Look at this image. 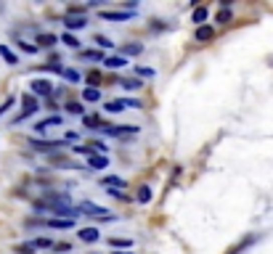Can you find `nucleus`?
<instances>
[{
	"label": "nucleus",
	"instance_id": "6ab92c4d",
	"mask_svg": "<svg viewBox=\"0 0 273 254\" xmlns=\"http://www.w3.org/2000/svg\"><path fill=\"white\" fill-rule=\"evenodd\" d=\"M37 43H40L43 48H51V45L59 43V37H56V35H37Z\"/></svg>",
	"mask_w": 273,
	"mask_h": 254
},
{
	"label": "nucleus",
	"instance_id": "4468645a",
	"mask_svg": "<svg viewBox=\"0 0 273 254\" xmlns=\"http://www.w3.org/2000/svg\"><path fill=\"white\" fill-rule=\"evenodd\" d=\"M45 225L48 228H72L74 220H64V217H51V220H45Z\"/></svg>",
	"mask_w": 273,
	"mask_h": 254
},
{
	"label": "nucleus",
	"instance_id": "f257e3e1",
	"mask_svg": "<svg viewBox=\"0 0 273 254\" xmlns=\"http://www.w3.org/2000/svg\"><path fill=\"white\" fill-rule=\"evenodd\" d=\"M77 212L80 214H90V217H109L111 220V214H109L106 206H98V204H93V201H80Z\"/></svg>",
	"mask_w": 273,
	"mask_h": 254
},
{
	"label": "nucleus",
	"instance_id": "4c0bfd02",
	"mask_svg": "<svg viewBox=\"0 0 273 254\" xmlns=\"http://www.w3.org/2000/svg\"><path fill=\"white\" fill-rule=\"evenodd\" d=\"M117 254H130V251H117Z\"/></svg>",
	"mask_w": 273,
	"mask_h": 254
},
{
	"label": "nucleus",
	"instance_id": "6e6552de",
	"mask_svg": "<svg viewBox=\"0 0 273 254\" xmlns=\"http://www.w3.org/2000/svg\"><path fill=\"white\" fill-rule=\"evenodd\" d=\"M80 241H85V243H96L98 238H101V233L96 230V228H80Z\"/></svg>",
	"mask_w": 273,
	"mask_h": 254
},
{
	"label": "nucleus",
	"instance_id": "412c9836",
	"mask_svg": "<svg viewBox=\"0 0 273 254\" xmlns=\"http://www.w3.org/2000/svg\"><path fill=\"white\" fill-rule=\"evenodd\" d=\"M80 56H82V59H88V61H103V53L101 51H82Z\"/></svg>",
	"mask_w": 273,
	"mask_h": 254
},
{
	"label": "nucleus",
	"instance_id": "bb28decb",
	"mask_svg": "<svg viewBox=\"0 0 273 254\" xmlns=\"http://www.w3.org/2000/svg\"><path fill=\"white\" fill-rule=\"evenodd\" d=\"M61 40H64V43H67V45H69V48H80V43H77V37H74L72 32H67V35H64V37H61Z\"/></svg>",
	"mask_w": 273,
	"mask_h": 254
},
{
	"label": "nucleus",
	"instance_id": "5701e85b",
	"mask_svg": "<svg viewBox=\"0 0 273 254\" xmlns=\"http://www.w3.org/2000/svg\"><path fill=\"white\" fill-rule=\"evenodd\" d=\"M93 43H96L98 48H111V40H109V37H103V35H96V37H93Z\"/></svg>",
	"mask_w": 273,
	"mask_h": 254
},
{
	"label": "nucleus",
	"instance_id": "0eeeda50",
	"mask_svg": "<svg viewBox=\"0 0 273 254\" xmlns=\"http://www.w3.org/2000/svg\"><path fill=\"white\" fill-rule=\"evenodd\" d=\"M88 22H85V16H69L67 14V19H64V27H67L69 32H74V30H82Z\"/></svg>",
	"mask_w": 273,
	"mask_h": 254
},
{
	"label": "nucleus",
	"instance_id": "9d476101",
	"mask_svg": "<svg viewBox=\"0 0 273 254\" xmlns=\"http://www.w3.org/2000/svg\"><path fill=\"white\" fill-rule=\"evenodd\" d=\"M56 125H59L61 127V117L59 114H53V117H48V119H43V122H37V133H43V130H48V127H56Z\"/></svg>",
	"mask_w": 273,
	"mask_h": 254
},
{
	"label": "nucleus",
	"instance_id": "9b49d317",
	"mask_svg": "<svg viewBox=\"0 0 273 254\" xmlns=\"http://www.w3.org/2000/svg\"><path fill=\"white\" fill-rule=\"evenodd\" d=\"M32 146L37 151H51V148H61V140L56 143V140H32Z\"/></svg>",
	"mask_w": 273,
	"mask_h": 254
},
{
	"label": "nucleus",
	"instance_id": "f03ea898",
	"mask_svg": "<svg viewBox=\"0 0 273 254\" xmlns=\"http://www.w3.org/2000/svg\"><path fill=\"white\" fill-rule=\"evenodd\" d=\"M103 109H106L109 114H117V111H125V109H141V103L135 98H117V101H109Z\"/></svg>",
	"mask_w": 273,
	"mask_h": 254
},
{
	"label": "nucleus",
	"instance_id": "1a4fd4ad",
	"mask_svg": "<svg viewBox=\"0 0 273 254\" xmlns=\"http://www.w3.org/2000/svg\"><path fill=\"white\" fill-rule=\"evenodd\" d=\"M88 167H93V169H106L109 167V159L103 156V154H93V156H88Z\"/></svg>",
	"mask_w": 273,
	"mask_h": 254
},
{
	"label": "nucleus",
	"instance_id": "2f4dec72",
	"mask_svg": "<svg viewBox=\"0 0 273 254\" xmlns=\"http://www.w3.org/2000/svg\"><path fill=\"white\" fill-rule=\"evenodd\" d=\"M19 48L24 53H37V45H30V43H19Z\"/></svg>",
	"mask_w": 273,
	"mask_h": 254
},
{
	"label": "nucleus",
	"instance_id": "393cba45",
	"mask_svg": "<svg viewBox=\"0 0 273 254\" xmlns=\"http://www.w3.org/2000/svg\"><path fill=\"white\" fill-rule=\"evenodd\" d=\"M72 151H74V154H82V156H93V154H96V151H93V148H90V146H80V143H77V146H74V148H72Z\"/></svg>",
	"mask_w": 273,
	"mask_h": 254
},
{
	"label": "nucleus",
	"instance_id": "c85d7f7f",
	"mask_svg": "<svg viewBox=\"0 0 273 254\" xmlns=\"http://www.w3.org/2000/svg\"><path fill=\"white\" fill-rule=\"evenodd\" d=\"M64 77H67L69 82H80V72H74V69H64Z\"/></svg>",
	"mask_w": 273,
	"mask_h": 254
},
{
	"label": "nucleus",
	"instance_id": "2eb2a0df",
	"mask_svg": "<svg viewBox=\"0 0 273 254\" xmlns=\"http://www.w3.org/2000/svg\"><path fill=\"white\" fill-rule=\"evenodd\" d=\"M212 35H215L212 27H196V35H194V37H196L199 43H207V40H212Z\"/></svg>",
	"mask_w": 273,
	"mask_h": 254
},
{
	"label": "nucleus",
	"instance_id": "b1692460",
	"mask_svg": "<svg viewBox=\"0 0 273 254\" xmlns=\"http://www.w3.org/2000/svg\"><path fill=\"white\" fill-rule=\"evenodd\" d=\"M122 88H125V90H138V88H144V82H138V80H122Z\"/></svg>",
	"mask_w": 273,
	"mask_h": 254
},
{
	"label": "nucleus",
	"instance_id": "a878e982",
	"mask_svg": "<svg viewBox=\"0 0 273 254\" xmlns=\"http://www.w3.org/2000/svg\"><path fill=\"white\" fill-rule=\"evenodd\" d=\"M109 243H111L114 249H130V241H127V238H111Z\"/></svg>",
	"mask_w": 273,
	"mask_h": 254
},
{
	"label": "nucleus",
	"instance_id": "4be33fe9",
	"mask_svg": "<svg viewBox=\"0 0 273 254\" xmlns=\"http://www.w3.org/2000/svg\"><path fill=\"white\" fill-rule=\"evenodd\" d=\"M67 111H69V114H80V117L85 114V109H82V106H80L77 101H72V103H67Z\"/></svg>",
	"mask_w": 273,
	"mask_h": 254
},
{
	"label": "nucleus",
	"instance_id": "39448f33",
	"mask_svg": "<svg viewBox=\"0 0 273 254\" xmlns=\"http://www.w3.org/2000/svg\"><path fill=\"white\" fill-rule=\"evenodd\" d=\"M22 103H24V111H22V117H19V119L30 117V114H35V111L40 109V103H37V98L32 96V93H30V96H24V98H22Z\"/></svg>",
	"mask_w": 273,
	"mask_h": 254
},
{
	"label": "nucleus",
	"instance_id": "f8f14e48",
	"mask_svg": "<svg viewBox=\"0 0 273 254\" xmlns=\"http://www.w3.org/2000/svg\"><path fill=\"white\" fill-rule=\"evenodd\" d=\"M101 183L106 185V188H117V191H122V188H125V180H122V177H117V175H109V177H103Z\"/></svg>",
	"mask_w": 273,
	"mask_h": 254
},
{
	"label": "nucleus",
	"instance_id": "a211bd4d",
	"mask_svg": "<svg viewBox=\"0 0 273 254\" xmlns=\"http://www.w3.org/2000/svg\"><path fill=\"white\" fill-rule=\"evenodd\" d=\"M135 199H138L141 204H149V201H152V188H149V185H141Z\"/></svg>",
	"mask_w": 273,
	"mask_h": 254
},
{
	"label": "nucleus",
	"instance_id": "e433bc0d",
	"mask_svg": "<svg viewBox=\"0 0 273 254\" xmlns=\"http://www.w3.org/2000/svg\"><path fill=\"white\" fill-rule=\"evenodd\" d=\"M88 82H98V72H90L88 74Z\"/></svg>",
	"mask_w": 273,
	"mask_h": 254
},
{
	"label": "nucleus",
	"instance_id": "7ed1b4c3",
	"mask_svg": "<svg viewBox=\"0 0 273 254\" xmlns=\"http://www.w3.org/2000/svg\"><path fill=\"white\" fill-rule=\"evenodd\" d=\"M32 96H37V98H51L53 96V85L48 82V80H35L32 82Z\"/></svg>",
	"mask_w": 273,
	"mask_h": 254
},
{
	"label": "nucleus",
	"instance_id": "c9c22d12",
	"mask_svg": "<svg viewBox=\"0 0 273 254\" xmlns=\"http://www.w3.org/2000/svg\"><path fill=\"white\" fill-rule=\"evenodd\" d=\"M85 125H88V127H96L98 119H96V117H85Z\"/></svg>",
	"mask_w": 273,
	"mask_h": 254
},
{
	"label": "nucleus",
	"instance_id": "cd10ccee",
	"mask_svg": "<svg viewBox=\"0 0 273 254\" xmlns=\"http://www.w3.org/2000/svg\"><path fill=\"white\" fill-rule=\"evenodd\" d=\"M218 22H220V24H228V22H231V8H220Z\"/></svg>",
	"mask_w": 273,
	"mask_h": 254
},
{
	"label": "nucleus",
	"instance_id": "dca6fc26",
	"mask_svg": "<svg viewBox=\"0 0 273 254\" xmlns=\"http://www.w3.org/2000/svg\"><path fill=\"white\" fill-rule=\"evenodd\" d=\"M82 101H88V103L101 101V90L98 88H85V90H82Z\"/></svg>",
	"mask_w": 273,
	"mask_h": 254
},
{
	"label": "nucleus",
	"instance_id": "72a5a7b5",
	"mask_svg": "<svg viewBox=\"0 0 273 254\" xmlns=\"http://www.w3.org/2000/svg\"><path fill=\"white\" fill-rule=\"evenodd\" d=\"M11 106H14V98H6V103H3V106H0V114H6V111L11 109Z\"/></svg>",
	"mask_w": 273,
	"mask_h": 254
},
{
	"label": "nucleus",
	"instance_id": "473e14b6",
	"mask_svg": "<svg viewBox=\"0 0 273 254\" xmlns=\"http://www.w3.org/2000/svg\"><path fill=\"white\" fill-rule=\"evenodd\" d=\"M135 72H138V77H154V72L152 69H144V67H138Z\"/></svg>",
	"mask_w": 273,
	"mask_h": 254
},
{
	"label": "nucleus",
	"instance_id": "20e7f679",
	"mask_svg": "<svg viewBox=\"0 0 273 254\" xmlns=\"http://www.w3.org/2000/svg\"><path fill=\"white\" fill-rule=\"evenodd\" d=\"M103 22H127L133 19V11H101Z\"/></svg>",
	"mask_w": 273,
	"mask_h": 254
},
{
	"label": "nucleus",
	"instance_id": "ddd939ff",
	"mask_svg": "<svg viewBox=\"0 0 273 254\" xmlns=\"http://www.w3.org/2000/svg\"><path fill=\"white\" fill-rule=\"evenodd\" d=\"M207 16H210V11H207V6H199V8H196V11H194V16H191V22H196L199 27H204Z\"/></svg>",
	"mask_w": 273,
	"mask_h": 254
},
{
	"label": "nucleus",
	"instance_id": "aec40b11",
	"mask_svg": "<svg viewBox=\"0 0 273 254\" xmlns=\"http://www.w3.org/2000/svg\"><path fill=\"white\" fill-rule=\"evenodd\" d=\"M0 56L8 61V64H19V59H16V53L11 51V48H6V45H0Z\"/></svg>",
	"mask_w": 273,
	"mask_h": 254
},
{
	"label": "nucleus",
	"instance_id": "f3484780",
	"mask_svg": "<svg viewBox=\"0 0 273 254\" xmlns=\"http://www.w3.org/2000/svg\"><path fill=\"white\" fill-rule=\"evenodd\" d=\"M141 51H144V45H138V43H127V45H122V56H138Z\"/></svg>",
	"mask_w": 273,
	"mask_h": 254
},
{
	"label": "nucleus",
	"instance_id": "c756f323",
	"mask_svg": "<svg viewBox=\"0 0 273 254\" xmlns=\"http://www.w3.org/2000/svg\"><path fill=\"white\" fill-rule=\"evenodd\" d=\"M32 246H35V249H45V246H53V243H51L48 238H35Z\"/></svg>",
	"mask_w": 273,
	"mask_h": 254
},
{
	"label": "nucleus",
	"instance_id": "423d86ee",
	"mask_svg": "<svg viewBox=\"0 0 273 254\" xmlns=\"http://www.w3.org/2000/svg\"><path fill=\"white\" fill-rule=\"evenodd\" d=\"M103 67H106V69H125L127 59H125V56H106V59H103Z\"/></svg>",
	"mask_w": 273,
	"mask_h": 254
},
{
	"label": "nucleus",
	"instance_id": "f704fd0d",
	"mask_svg": "<svg viewBox=\"0 0 273 254\" xmlns=\"http://www.w3.org/2000/svg\"><path fill=\"white\" fill-rule=\"evenodd\" d=\"M56 251H69V243H53Z\"/></svg>",
	"mask_w": 273,
	"mask_h": 254
},
{
	"label": "nucleus",
	"instance_id": "7c9ffc66",
	"mask_svg": "<svg viewBox=\"0 0 273 254\" xmlns=\"http://www.w3.org/2000/svg\"><path fill=\"white\" fill-rule=\"evenodd\" d=\"M16 251H19V254H32L35 246H32V243H22V246H16Z\"/></svg>",
	"mask_w": 273,
	"mask_h": 254
}]
</instances>
